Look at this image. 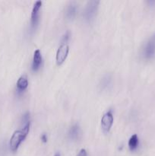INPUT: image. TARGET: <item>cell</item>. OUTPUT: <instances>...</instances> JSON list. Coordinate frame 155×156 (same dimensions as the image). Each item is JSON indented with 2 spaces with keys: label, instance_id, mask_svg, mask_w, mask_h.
Returning <instances> with one entry per match:
<instances>
[{
  "label": "cell",
  "instance_id": "cell-1",
  "mask_svg": "<svg viewBox=\"0 0 155 156\" xmlns=\"http://www.w3.org/2000/svg\"><path fill=\"white\" fill-rule=\"evenodd\" d=\"M30 121L24 124L23 128H21V129H18L14 132L10 139V143H9L12 151L13 152L17 151L21 143L24 141V140L28 134L29 130H30Z\"/></svg>",
  "mask_w": 155,
  "mask_h": 156
},
{
  "label": "cell",
  "instance_id": "cell-2",
  "mask_svg": "<svg viewBox=\"0 0 155 156\" xmlns=\"http://www.w3.org/2000/svg\"><path fill=\"white\" fill-rule=\"evenodd\" d=\"M142 56L146 59H151L155 56V34L150 37L144 44L142 49Z\"/></svg>",
  "mask_w": 155,
  "mask_h": 156
},
{
  "label": "cell",
  "instance_id": "cell-3",
  "mask_svg": "<svg viewBox=\"0 0 155 156\" xmlns=\"http://www.w3.org/2000/svg\"><path fill=\"white\" fill-rule=\"evenodd\" d=\"M99 3H100V2L95 1V0H94V1H89L87 3L84 9L83 13V15L86 21H91L94 19L96 14H97Z\"/></svg>",
  "mask_w": 155,
  "mask_h": 156
},
{
  "label": "cell",
  "instance_id": "cell-4",
  "mask_svg": "<svg viewBox=\"0 0 155 156\" xmlns=\"http://www.w3.org/2000/svg\"><path fill=\"white\" fill-rule=\"evenodd\" d=\"M42 1H36L34 3L31 12V19H30V28L35 30L37 27L40 19V9L42 6Z\"/></svg>",
  "mask_w": 155,
  "mask_h": 156
},
{
  "label": "cell",
  "instance_id": "cell-5",
  "mask_svg": "<svg viewBox=\"0 0 155 156\" xmlns=\"http://www.w3.org/2000/svg\"><path fill=\"white\" fill-rule=\"evenodd\" d=\"M112 123H113V114L112 111H109L105 113L101 118V126L103 132H109Z\"/></svg>",
  "mask_w": 155,
  "mask_h": 156
},
{
  "label": "cell",
  "instance_id": "cell-6",
  "mask_svg": "<svg viewBox=\"0 0 155 156\" xmlns=\"http://www.w3.org/2000/svg\"><path fill=\"white\" fill-rule=\"evenodd\" d=\"M68 51H69V47L67 44H62L59 46L56 56V62L58 64H62L68 56Z\"/></svg>",
  "mask_w": 155,
  "mask_h": 156
},
{
  "label": "cell",
  "instance_id": "cell-7",
  "mask_svg": "<svg viewBox=\"0 0 155 156\" xmlns=\"http://www.w3.org/2000/svg\"><path fill=\"white\" fill-rule=\"evenodd\" d=\"M68 138L74 141H78L82 136V130L78 123H74L69 128L68 132Z\"/></svg>",
  "mask_w": 155,
  "mask_h": 156
},
{
  "label": "cell",
  "instance_id": "cell-8",
  "mask_svg": "<svg viewBox=\"0 0 155 156\" xmlns=\"http://www.w3.org/2000/svg\"><path fill=\"white\" fill-rule=\"evenodd\" d=\"M43 62V58L42 55H41L40 50H36L33 53V61H32V69L33 71H36L40 69L41 64Z\"/></svg>",
  "mask_w": 155,
  "mask_h": 156
},
{
  "label": "cell",
  "instance_id": "cell-9",
  "mask_svg": "<svg viewBox=\"0 0 155 156\" xmlns=\"http://www.w3.org/2000/svg\"><path fill=\"white\" fill-rule=\"evenodd\" d=\"M28 86V79L26 75H23L18 79L17 82V91L18 93H21Z\"/></svg>",
  "mask_w": 155,
  "mask_h": 156
},
{
  "label": "cell",
  "instance_id": "cell-10",
  "mask_svg": "<svg viewBox=\"0 0 155 156\" xmlns=\"http://www.w3.org/2000/svg\"><path fill=\"white\" fill-rule=\"evenodd\" d=\"M77 14V5L74 2H70L65 10V16L68 19L71 20L75 17Z\"/></svg>",
  "mask_w": 155,
  "mask_h": 156
},
{
  "label": "cell",
  "instance_id": "cell-11",
  "mask_svg": "<svg viewBox=\"0 0 155 156\" xmlns=\"http://www.w3.org/2000/svg\"><path fill=\"white\" fill-rule=\"evenodd\" d=\"M138 144H139V139H138L137 134H133L132 136L130 137V139L129 140V147L131 150H135V149L138 148Z\"/></svg>",
  "mask_w": 155,
  "mask_h": 156
},
{
  "label": "cell",
  "instance_id": "cell-12",
  "mask_svg": "<svg viewBox=\"0 0 155 156\" xmlns=\"http://www.w3.org/2000/svg\"><path fill=\"white\" fill-rule=\"evenodd\" d=\"M111 79H112L109 75H106L103 78V79L101 80V84H100V86L103 89L108 88L111 85V81H112Z\"/></svg>",
  "mask_w": 155,
  "mask_h": 156
},
{
  "label": "cell",
  "instance_id": "cell-13",
  "mask_svg": "<svg viewBox=\"0 0 155 156\" xmlns=\"http://www.w3.org/2000/svg\"><path fill=\"white\" fill-rule=\"evenodd\" d=\"M70 36H71V33H70L69 30H67L62 37V39H61V42L62 44H67V42L68 41V40L70 39Z\"/></svg>",
  "mask_w": 155,
  "mask_h": 156
},
{
  "label": "cell",
  "instance_id": "cell-14",
  "mask_svg": "<svg viewBox=\"0 0 155 156\" xmlns=\"http://www.w3.org/2000/svg\"><path fill=\"white\" fill-rule=\"evenodd\" d=\"M78 156H88L86 149H81V150L79 151L78 154Z\"/></svg>",
  "mask_w": 155,
  "mask_h": 156
},
{
  "label": "cell",
  "instance_id": "cell-15",
  "mask_svg": "<svg viewBox=\"0 0 155 156\" xmlns=\"http://www.w3.org/2000/svg\"><path fill=\"white\" fill-rule=\"evenodd\" d=\"M41 140H42L43 143H46V142H47V136L46 135L45 133L42 134L41 135Z\"/></svg>",
  "mask_w": 155,
  "mask_h": 156
},
{
  "label": "cell",
  "instance_id": "cell-16",
  "mask_svg": "<svg viewBox=\"0 0 155 156\" xmlns=\"http://www.w3.org/2000/svg\"><path fill=\"white\" fill-rule=\"evenodd\" d=\"M54 156H61V155L59 153H56V155H55Z\"/></svg>",
  "mask_w": 155,
  "mask_h": 156
}]
</instances>
